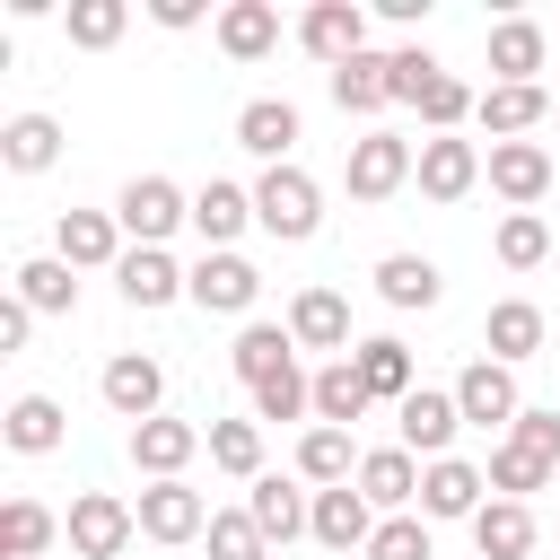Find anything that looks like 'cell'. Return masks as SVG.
Segmentation results:
<instances>
[{
	"instance_id": "obj_23",
	"label": "cell",
	"mask_w": 560,
	"mask_h": 560,
	"mask_svg": "<svg viewBox=\"0 0 560 560\" xmlns=\"http://www.w3.org/2000/svg\"><path fill=\"white\" fill-rule=\"evenodd\" d=\"M542 52H551V35H542L534 18H499V26H490V88H542V79H534Z\"/></svg>"
},
{
	"instance_id": "obj_1",
	"label": "cell",
	"mask_w": 560,
	"mask_h": 560,
	"mask_svg": "<svg viewBox=\"0 0 560 560\" xmlns=\"http://www.w3.org/2000/svg\"><path fill=\"white\" fill-rule=\"evenodd\" d=\"M394 105H411V114H420L429 131H455V122H464V114H472L481 96H472V88H464V79H455V70H446L438 52L402 44V52H394Z\"/></svg>"
},
{
	"instance_id": "obj_45",
	"label": "cell",
	"mask_w": 560,
	"mask_h": 560,
	"mask_svg": "<svg viewBox=\"0 0 560 560\" xmlns=\"http://www.w3.org/2000/svg\"><path fill=\"white\" fill-rule=\"evenodd\" d=\"M368 560H438V551H429V516H420V508H411V516H385L376 542H368Z\"/></svg>"
},
{
	"instance_id": "obj_41",
	"label": "cell",
	"mask_w": 560,
	"mask_h": 560,
	"mask_svg": "<svg viewBox=\"0 0 560 560\" xmlns=\"http://www.w3.org/2000/svg\"><path fill=\"white\" fill-rule=\"evenodd\" d=\"M542 254H551V228H542V210H508V219H499V262H508V271H534Z\"/></svg>"
},
{
	"instance_id": "obj_34",
	"label": "cell",
	"mask_w": 560,
	"mask_h": 560,
	"mask_svg": "<svg viewBox=\"0 0 560 560\" xmlns=\"http://www.w3.org/2000/svg\"><path fill=\"white\" fill-rule=\"evenodd\" d=\"M52 158H61V122L52 114H9L0 122V166L9 175H44Z\"/></svg>"
},
{
	"instance_id": "obj_19",
	"label": "cell",
	"mask_w": 560,
	"mask_h": 560,
	"mask_svg": "<svg viewBox=\"0 0 560 560\" xmlns=\"http://www.w3.org/2000/svg\"><path fill=\"white\" fill-rule=\"evenodd\" d=\"M210 446V429H192V420H175V411H158V420H140L131 429V464L149 472V481H184V464Z\"/></svg>"
},
{
	"instance_id": "obj_21",
	"label": "cell",
	"mask_w": 560,
	"mask_h": 560,
	"mask_svg": "<svg viewBox=\"0 0 560 560\" xmlns=\"http://www.w3.org/2000/svg\"><path fill=\"white\" fill-rule=\"evenodd\" d=\"M289 332H298V350H332V359L359 350V341H350V298H341V289H298V298H289Z\"/></svg>"
},
{
	"instance_id": "obj_40",
	"label": "cell",
	"mask_w": 560,
	"mask_h": 560,
	"mask_svg": "<svg viewBox=\"0 0 560 560\" xmlns=\"http://www.w3.org/2000/svg\"><path fill=\"white\" fill-rule=\"evenodd\" d=\"M210 464L236 481H262V420H210Z\"/></svg>"
},
{
	"instance_id": "obj_44",
	"label": "cell",
	"mask_w": 560,
	"mask_h": 560,
	"mask_svg": "<svg viewBox=\"0 0 560 560\" xmlns=\"http://www.w3.org/2000/svg\"><path fill=\"white\" fill-rule=\"evenodd\" d=\"M508 446H516V455H534L542 472H560V411L525 402V411H516V429H508Z\"/></svg>"
},
{
	"instance_id": "obj_13",
	"label": "cell",
	"mask_w": 560,
	"mask_h": 560,
	"mask_svg": "<svg viewBox=\"0 0 560 560\" xmlns=\"http://www.w3.org/2000/svg\"><path fill=\"white\" fill-rule=\"evenodd\" d=\"M210 516H219V508H210L192 481H149V490H140V534H149V542H201Z\"/></svg>"
},
{
	"instance_id": "obj_22",
	"label": "cell",
	"mask_w": 560,
	"mask_h": 560,
	"mask_svg": "<svg viewBox=\"0 0 560 560\" xmlns=\"http://www.w3.org/2000/svg\"><path fill=\"white\" fill-rule=\"evenodd\" d=\"M376 508H368V490L359 481H341V490H315V542L324 551H368L376 542Z\"/></svg>"
},
{
	"instance_id": "obj_46",
	"label": "cell",
	"mask_w": 560,
	"mask_h": 560,
	"mask_svg": "<svg viewBox=\"0 0 560 560\" xmlns=\"http://www.w3.org/2000/svg\"><path fill=\"white\" fill-rule=\"evenodd\" d=\"M149 18H158L166 35H184V26H201L210 9H201V0H149Z\"/></svg>"
},
{
	"instance_id": "obj_8",
	"label": "cell",
	"mask_w": 560,
	"mask_h": 560,
	"mask_svg": "<svg viewBox=\"0 0 560 560\" xmlns=\"http://www.w3.org/2000/svg\"><path fill=\"white\" fill-rule=\"evenodd\" d=\"M455 429H464V411H455V385H446V394H438V385H420L411 402H394V446H411L420 464L455 455Z\"/></svg>"
},
{
	"instance_id": "obj_35",
	"label": "cell",
	"mask_w": 560,
	"mask_h": 560,
	"mask_svg": "<svg viewBox=\"0 0 560 560\" xmlns=\"http://www.w3.org/2000/svg\"><path fill=\"white\" fill-rule=\"evenodd\" d=\"M472 542H481V560H525L534 551V508L525 499H490L472 516Z\"/></svg>"
},
{
	"instance_id": "obj_12",
	"label": "cell",
	"mask_w": 560,
	"mask_h": 560,
	"mask_svg": "<svg viewBox=\"0 0 560 560\" xmlns=\"http://www.w3.org/2000/svg\"><path fill=\"white\" fill-rule=\"evenodd\" d=\"M455 411H464V429H516V411H525V394H516V368H499V359H472V368L455 376Z\"/></svg>"
},
{
	"instance_id": "obj_31",
	"label": "cell",
	"mask_w": 560,
	"mask_h": 560,
	"mask_svg": "<svg viewBox=\"0 0 560 560\" xmlns=\"http://www.w3.org/2000/svg\"><path fill=\"white\" fill-rule=\"evenodd\" d=\"M368 411H376V394H368L359 359H324V368H315V420H324V429H350V420H368Z\"/></svg>"
},
{
	"instance_id": "obj_15",
	"label": "cell",
	"mask_w": 560,
	"mask_h": 560,
	"mask_svg": "<svg viewBox=\"0 0 560 560\" xmlns=\"http://www.w3.org/2000/svg\"><path fill=\"white\" fill-rule=\"evenodd\" d=\"M481 166H490V158H481L472 140H455V131H429V140H420V166H411V184H420L429 201H464V192L481 184Z\"/></svg>"
},
{
	"instance_id": "obj_20",
	"label": "cell",
	"mask_w": 560,
	"mask_h": 560,
	"mask_svg": "<svg viewBox=\"0 0 560 560\" xmlns=\"http://www.w3.org/2000/svg\"><path fill=\"white\" fill-rule=\"evenodd\" d=\"M306 140V114L289 105V96H245L236 105V149H254V158H271V166H289V149Z\"/></svg>"
},
{
	"instance_id": "obj_29",
	"label": "cell",
	"mask_w": 560,
	"mask_h": 560,
	"mask_svg": "<svg viewBox=\"0 0 560 560\" xmlns=\"http://www.w3.org/2000/svg\"><path fill=\"white\" fill-rule=\"evenodd\" d=\"M228 368H236V376H245V394H254V385H271V376H289V368H298V332H289V324H245V332H236V350H228Z\"/></svg>"
},
{
	"instance_id": "obj_17",
	"label": "cell",
	"mask_w": 560,
	"mask_h": 560,
	"mask_svg": "<svg viewBox=\"0 0 560 560\" xmlns=\"http://www.w3.org/2000/svg\"><path fill=\"white\" fill-rule=\"evenodd\" d=\"M254 228V184H228V175H210L201 192H192V236H201V254H236V236Z\"/></svg>"
},
{
	"instance_id": "obj_27",
	"label": "cell",
	"mask_w": 560,
	"mask_h": 560,
	"mask_svg": "<svg viewBox=\"0 0 560 560\" xmlns=\"http://www.w3.org/2000/svg\"><path fill=\"white\" fill-rule=\"evenodd\" d=\"M472 122H481L490 140H525V131H542V122H551V88H481Z\"/></svg>"
},
{
	"instance_id": "obj_47",
	"label": "cell",
	"mask_w": 560,
	"mask_h": 560,
	"mask_svg": "<svg viewBox=\"0 0 560 560\" xmlns=\"http://www.w3.org/2000/svg\"><path fill=\"white\" fill-rule=\"evenodd\" d=\"M26 332H35V306L9 298V306H0V350H26Z\"/></svg>"
},
{
	"instance_id": "obj_43",
	"label": "cell",
	"mask_w": 560,
	"mask_h": 560,
	"mask_svg": "<svg viewBox=\"0 0 560 560\" xmlns=\"http://www.w3.org/2000/svg\"><path fill=\"white\" fill-rule=\"evenodd\" d=\"M306 411H315V376H306V368L254 385V420H306Z\"/></svg>"
},
{
	"instance_id": "obj_24",
	"label": "cell",
	"mask_w": 560,
	"mask_h": 560,
	"mask_svg": "<svg viewBox=\"0 0 560 560\" xmlns=\"http://www.w3.org/2000/svg\"><path fill=\"white\" fill-rule=\"evenodd\" d=\"M534 350H542V306H534V298H499V306L481 315V359L525 368Z\"/></svg>"
},
{
	"instance_id": "obj_38",
	"label": "cell",
	"mask_w": 560,
	"mask_h": 560,
	"mask_svg": "<svg viewBox=\"0 0 560 560\" xmlns=\"http://www.w3.org/2000/svg\"><path fill=\"white\" fill-rule=\"evenodd\" d=\"M18 298H26L35 315H70V306H79V271H70L61 254H35V262H18Z\"/></svg>"
},
{
	"instance_id": "obj_32",
	"label": "cell",
	"mask_w": 560,
	"mask_h": 560,
	"mask_svg": "<svg viewBox=\"0 0 560 560\" xmlns=\"http://www.w3.org/2000/svg\"><path fill=\"white\" fill-rule=\"evenodd\" d=\"M0 438H9V455H52V446L70 438V411H61L52 394H18L9 420H0Z\"/></svg>"
},
{
	"instance_id": "obj_18",
	"label": "cell",
	"mask_w": 560,
	"mask_h": 560,
	"mask_svg": "<svg viewBox=\"0 0 560 560\" xmlns=\"http://www.w3.org/2000/svg\"><path fill=\"white\" fill-rule=\"evenodd\" d=\"M184 298H192L201 315H254V298H262V271H254L245 254H201Z\"/></svg>"
},
{
	"instance_id": "obj_16",
	"label": "cell",
	"mask_w": 560,
	"mask_h": 560,
	"mask_svg": "<svg viewBox=\"0 0 560 560\" xmlns=\"http://www.w3.org/2000/svg\"><path fill=\"white\" fill-rule=\"evenodd\" d=\"M490 192L508 201V210H534L542 192H551V149L542 140H490Z\"/></svg>"
},
{
	"instance_id": "obj_7",
	"label": "cell",
	"mask_w": 560,
	"mask_h": 560,
	"mask_svg": "<svg viewBox=\"0 0 560 560\" xmlns=\"http://www.w3.org/2000/svg\"><path fill=\"white\" fill-rule=\"evenodd\" d=\"M96 394H105V411H114V420H131V429H140V420H158V411H166V368H158L149 350H114V359H105V376H96Z\"/></svg>"
},
{
	"instance_id": "obj_33",
	"label": "cell",
	"mask_w": 560,
	"mask_h": 560,
	"mask_svg": "<svg viewBox=\"0 0 560 560\" xmlns=\"http://www.w3.org/2000/svg\"><path fill=\"white\" fill-rule=\"evenodd\" d=\"M271 44H280V9L271 0H228L219 9V52L228 61H262Z\"/></svg>"
},
{
	"instance_id": "obj_26",
	"label": "cell",
	"mask_w": 560,
	"mask_h": 560,
	"mask_svg": "<svg viewBox=\"0 0 560 560\" xmlns=\"http://www.w3.org/2000/svg\"><path fill=\"white\" fill-rule=\"evenodd\" d=\"M324 88H332V105L341 114H385L394 105V52H359V61H341V70H324Z\"/></svg>"
},
{
	"instance_id": "obj_28",
	"label": "cell",
	"mask_w": 560,
	"mask_h": 560,
	"mask_svg": "<svg viewBox=\"0 0 560 560\" xmlns=\"http://www.w3.org/2000/svg\"><path fill=\"white\" fill-rule=\"evenodd\" d=\"M376 298L402 306V315H429V306L446 298V271H438L429 254H385V262H376Z\"/></svg>"
},
{
	"instance_id": "obj_42",
	"label": "cell",
	"mask_w": 560,
	"mask_h": 560,
	"mask_svg": "<svg viewBox=\"0 0 560 560\" xmlns=\"http://www.w3.org/2000/svg\"><path fill=\"white\" fill-rule=\"evenodd\" d=\"M201 542H210V560H271V542H262V525H254L245 508H219Z\"/></svg>"
},
{
	"instance_id": "obj_5",
	"label": "cell",
	"mask_w": 560,
	"mask_h": 560,
	"mask_svg": "<svg viewBox=\"0 0 560 560\" xmlns=\"http://www.w3.org/2000/svg\"><path fill=\"white\" fill-rule=\"evenodd\" d=\"M61 534H70V551H79V560H122V551H131V534H140V508H131V499H114V490H79V499H70V516H61Z\"/></svg>"
},
{
	"instance_id": "obj_37",
	"label": "cell",
	"mask_w": 560,
	"mask_h": 560,
	"mask_svg": "<svg viewBox=\"0 0 560 560\" xmlns=\"http://www.w3.org/2000/svg\"><path fill=\"white\" fill-rule=\"evenodd\" d=\"M122 26H131V0H70V9H61V35H70L79 52H114Z\"/></svg>"
},
{
	"instance_id": "obj_6",
	"label": "cell",
	"mask_w": 560,
	"mask_h": 560,
	"mask_svg": "<svg viewBox=\"0 0 560 560\" xmlns=\"http://www.w3.org/2000/svg\"><path fill=\"white\" fill-rule=\"evenodd\" d=\"M481 508H490V472L481 464H464V455L420 464V516L429 525H472Z\"/></svg>"
},
{
	"instance_id": "obj_10",
	"label": "cell",
	"mask_w": 560,
	"mask_h": 560,
	"mask_svg": "<svg viewBox=\"0 0 560 560\" xmlns=\"http://www.w3.org/2000/svg\"><path fill=\"white\" fill-rule=\"evenodd\" d=\"M52 254H61L70 271H114L131 245H122V219H114V210H61V219H52Z\"/></svg>"
},
{
	"instance_id": "obj_11",
	"label": "cell",
	"mask_w": 560,
	"mask_h": 560,
	"mask_svg": "<svg viewBox=\"0 0 560 560\" xmlns=\"http://www.w3.org/2000/svg\"><path fill=\"white\" fill-rule=\"evenodd\" d=\"M114 289H122V306H140V315H158V306H175L184 289H192V271L166 254V245H131L122 262H114Z\"/></svg>"
},
{
	"instance_id": "obj_9",
	"label": "cell",
	"mask_w": 560,
	"mask_h": 560,
	"mask_svg": "<svg viewBox=\"0 0 560 560\" xmlns=\"http://www.w3.org/2000/svg\"><path fill=\"white\" fill-rule=\"evenodd\" d=\"M245 516L262 525V542H298V534H315V490L298 472H262V481H245Z\"/></svg>"
},
{
	"instance_id": "obj_14",
	"label": "cell",
	"mask_w": 560,
	"mask_h": 560,
	"mask_svg": "<svg viewBox=\"0 0 560 560\" xmlns=\"http://www.w3.org/2000/svg\"><path fill=\"white\" fill-rule=\"evenodd\" d=\"M298 44H306L324 70H341V61L368 52V9H359V0H315V9L298 18Z\"/></svg>"
},
{
	"instance_id": "obj_36",
	"label": "cell",
	"mask_w": 560,
	"mask_h": 560,
	"mask_svg": "<svg viewBox=\"0 0 560 560\" xmlns=\"http://www.w3.org/2000/svg\"><path fill=\"white\" fill-rule=\"evenodd\" d=\"M350 359H359V376H368V394H376V402H411V394H420V385H411V350H402L394 332L359 341Z\"/></svg>"
},
{
	"instance_id": "obj_4",
	"label": "cell",
	"mask_w": 560,
	"mask_h": 560,
	"mask_svg": "<svg viewBox=\"0 0 560 560\" xmlns=\"http://www.w3.org/2000/svg\"><path fill=\"white\" fill-rule=\"evenodd\" d=\"M411 166H420V149L402 131H359L341 158V184H350V201H394L411 184Z\"/></svg>"
},
{
	"instance_id": "obj_25",
	"label": "cell",
	"mask_w": 560,
	"mask_h": 560,
	"mask_svg": "<svg viewBox=\"0 0 560 560\" xmlns=\"http://www.w3.org/2000/svg\"><path fill=\"white\" fill-rule=\"evenodd\" d=\"M359 490H368V508L411 516V508H420V455H411V446H376V455H359Z\"/></svg>"
},
{
	"instance_id": "obj_48",
	"label": "cell",
	"mask_w": 560,
	"mask_h": 560,
	"mask_svg": "<svg viewBox=\"0 0 560 560\" xmlns=\"http://www.w3.org/2000/svg\"><path fill=\"white\" fill-rule=\"evenodd\" d=\"M551 122H560V96H551Z\"/></svg>"
},
{
	"instance_id": "obj_3",
	"label": "cell",
	"mask_w": 560,
	"mask_h": 560,
	"mask_svg": "<svg viewBox=\"0 0 560 560\" xmlns=\"http://www.w3.org/2000/svg\"><path fill=\"white\" fill-rule=\"evenodd\" d=\"M114 219H122L131 245H166L175 228H192V192H184L175 175H131V184L114 192Z\"/></svg>"
},
{
	"instance_id": "obj_30",
	"label": "cell",
	"mask_w": 560,
	"mask_h": 560,
	"mask_svg": "<svg viewBox=\"0 0 560 560\" xmlns=\"http://www.w3.org/2000/svg\"><path fill=\"white\" fill-rule=\"evenodd\" d=\"M298 481H306V490H341V481H359V446H350V429L306 420V438H298Z\"/></svg>"
},
{
	"instance_id": "obj_2",
	"label": "cell",
	"mask_w": 560,
	"mask_h": 560,
	"mask_svg": "<svg viewBox=\"0 0 560 560\" xmlns=\"http://www.w3.org/2000/svg\"><path fill=\"white\" fill-rule=\"evenodd\" d=\"M254 228L280 236V245H306V236L324 228V184H315L306 166H262V184H254Z\"/></svg>"
},
{
	"instance_id": "obj_39",
	"label": "cell",
	"mask_w": 560,
	"mask_h": 560,
	"mask_svg": "<svg viewBox=\"0 0 560 560\" xmlns=\"http://www.w3.org/2000/svg\"><path fill=\"white\" fill-rule=\"evenodd\" d=\"M61 534V516L44 499H9L0 508V560H44V542Z\"/></svg>"
}]
</instances>
